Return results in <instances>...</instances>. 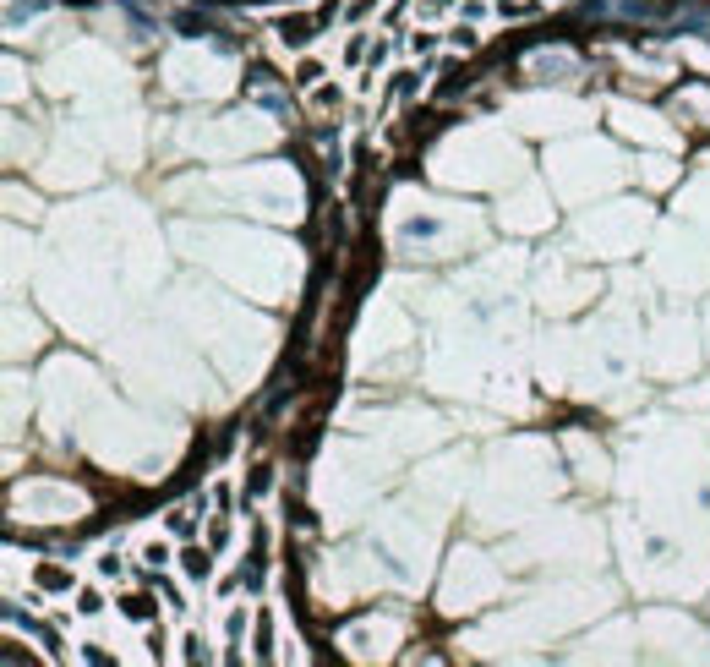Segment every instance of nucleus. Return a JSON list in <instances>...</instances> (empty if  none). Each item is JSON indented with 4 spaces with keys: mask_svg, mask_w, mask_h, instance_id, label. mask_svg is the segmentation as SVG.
<instances>
[{
    "mask_svg": "<svg viewBox=\"0 0 710 667\" xmlns=\"http://www.w3.org/2000/svg\"><path fill=\"white\" fill-rule=\"evenodd\" d=\"M208 569H213V558H208L203 547H186V575H191V580H208Z\"/></svg>",
    "mask_w": 710,
    "mask_h": 667,
    "instance_id": "1",
    "label": "nucleus"
}]
</instances>
